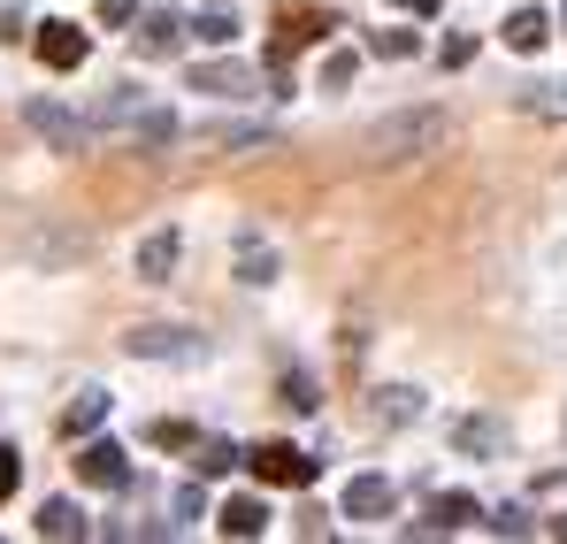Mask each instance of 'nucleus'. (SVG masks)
Masks as SVG:
<instances>
[{
    "label": "nucleus",
    "mask_w": 567,
    "mask_h": 544,
    "mask_svg": "<svg viewBox=\"0 0 567 544\" xmlns=\"http://www.w3.org/2000/svg\"><path fill=\"white\" fill-rule=\"evenodd\" d=\"M192 31H199L207 47H230V39H238V16H230V8H199V16H192Z\"/></svg>",
    "instance_id": "nucleus-19"
},
{
    "label": "nucleus",
    "mask_w": 567,
    "mask_h": 544,
    "mask_svg": "<svg viewBox=\"0 0 567 544\" xmlns=\"http://www.w3.org/2000/svg\"><path fill=\"white\" fill-rule=\"evenodd\" d=\"M177 254H185V238H177V230H154V238H138L131 269H138V284H169V269H177Z\"/></svg>",
    "instance_id": "nucleus-6"
},
{
    "label": "nucleus",
    "mask_w": 567,
    "mask_h": 544,
    "mask_svg": "<svg viewBox=\"0 0 567 544\" xmlns=\"http://www.w3.org/2000/svg\"><path fill=\"white\" fill-rule=\"evenodd\" d=\"M78 475H85L93 491H123V483H131V460H123V445H107V438H100V445L78 453Z\"/></svg>",
    "instance_id": "nucleus-7"
},
{
    "label": "nucleus",
    "mask_w": 567,
    "mask_h": 544,
    "mask_svg": "<svg viewBox=\"0 0 567 544\" xmlns=\"http://www.w3.org/2000/svg\"><path fill=\"white\" fill-rule=\"evenodd\" d=\"M100 422H107V391H78V399H70V414H62V430H70V438H85V430H100Z\"/></svg>",
    "instance_id": "nucleus-16"
},
{
    "label": "nucleus",
    "mask_w": 567,
    "mask_h": 544,
    "mask_svg": "<svg viewBox=\"0 0 567 544\" xmlns=\"http://www.w3.org/2000/svg\"><path fill=\"white\" fill-rule=\"evenodd\" d=\"M192 92H215V100H246V92H261V78H254L246 62H207V70H192Z\"/></svg>",
    "instance_id": "nucleus-10"
},
{
    "label": "nucleus",
    "mask_w": 567,
    "mask_h": 544,
    "mask_svg": "<svg viewBox=\"0 0 567 544\" xmlns=\"http://www.w3.org/2000/svg\"><path fill=\"white\" fill-rule=\"evenodd\" d=\"M346 78H353V54H330V62H322V85L338 92V85H346Z\"/></svg>",
    "instance_id": "nucleus-27"
},
{
    "label": "nucleus",
    "mask_w": 567,
    "mask_h": 544,
    "mask_svg": "<svg viewBox=\"0 0 567 544\" xmlns=\"http://www.w3.org/2000/svg\"><path fill=\"white\" fill-rule=\"evenodd\" d=\"M491 530H498V537H529V514H522V506H498Z\"/></svg>",
    "instance_id": "nucleus-25"
},
{
    "label": "nucleus",
    "mask_w": 567,
    "mask_h": 544,
    "mask_svg": "<svg viewBox=\"0 0 567 544\" xmlns=\"http://www.w3.org/2000/svg\"><path fill=\"white\" fill-rule=\"evenodd\" d=\"M422 414V391H406V383H391V391H377V422L383 430H406Z\"/></svg>",
    "instance_id": "nucleus-13"
},
{
    "label": "nucleus",
    "mask_w": 567,
    "mask_h": 544,
    "mask_svg": "<svg viewBox=\"0 0 567 544\" xmlns=\"http://www.w3.org/2000/svg\"><path fill=\"white\" fill-rule=\"evenodd\" d=\"M16 475H23V460H16V445H0V499L16 491Z\"/></svg>",
    "instance_id": "nucleus-28"
},
{
    "label": "nucleus",
    "mask_w": 567,
    "mask_h": 544,
    "mask_svg": "<svg viewBox=\"0 0 567 544\" xmlns=\"http://www.w3.org/2000/svg\"><path fill=\"white\" fill-rule=\"evenodd\" d=\"M23 123H31L54 154H85V146H93V123L70 115V107H54V100H23Z\"/></svg>",
    "instance_id": "nucleus-2"
},
{
    "label": "nucleus",
    "mask_w": 567,
    "mask_h": 544,
    "mask_svg": "<svg viewBox=\"0 0 567 544\" xmlns=\"http://www.w3.org/2000/svg\"><path fill=\"white\" fill-rule=\"evenodd\" d=\"M254 475H261V483H277V491H307V483H315V460L299 453V445H254Z\"/></svg>",
    "instance_id": "nucleus-4"
},
{
    "label": "nucleus",
    "mask_w": 567,
    "mask_h": 544,
    "mask_svg": "<svg viewBox=\"0 0 567 544\" xmlns=\"http://www.w3.org/2000/svg\"><path fill=\"white\" fill-rule=\"evenodd\" d=\"M445 107H391L383 123H369V154L377 162H414V154H437L445 146Z\"/></svg>",
    "instance_id": "nucleus-1"
},
{
    "label": "nucleus",
    "mask_w": 567,
    "mask_h": 544,
    "mask_svg": "<svg viewBox=\"0 0 567 544\" xmlns=\"http://www.w3.org/2000/svg\"><path fill=\"white\" fill-rule=\"evenodd\" d=\"M230 468H238L230 438H192V475H230Z\"/></svg>",
    "instance_id": "nucleus-14"
},
{
    "label": "nucleus",
    "mask_w": 567,
    "mask_h": 544,
    "mask_svg": "<svg viewBox=\"0 0 567 544\" xmlns=\"http://www.w3.org/2000/svg\"><path fill=\"white\" fill-rule=\"evenodd\" d=\"M437 62H445V70H468V62H475V39H468V31H453V39L437 47Z\"/></svg>",
    "instance_id": "nucleus-23"
},
{
    "label": "nucleus",
    "mask_w": 567,
    "mask_h": 544,
    "mask_svg": "<svg viewBox=\"0 0 567 544\" xmlns=\"http://www.w3.org/2000/svg\"><path fill=\"white\" fill-rule=\"evenodd\" d=\"M468 522H475V499H468V491H437V499H430V514L414 522V537H453V530H468Z\"/></svg>",
    "instance_id": "nucleus-5"
},
{
    "label": "nucleus",
    "mask_w": 567,
    "mask_h": 544,
    "mask_svg": "<svg viewBox=\"0 0 567 544\" xmlns=\"http://www.w3.org/2000/svg\"><path fill=\"white\" fill-rule=\"evenodd\" d=\"M514 100H522L529 115H567V85H522Z\"/></svg>",
    "instance_id": "nucleus-20"
},
{
    "label": "nucleus",
    "mask_w": 567,
    "mask_h": 544,
    "mask_svg": "<svg viewBox=\"0 0 567 544\" xmlns=\"http://www.w3.org/2000/svg\"><path fill=\"white\" fill-rule=\"evenodd\" d=\"M284 407H299V414H315L322 399H315V383H307V376H284Z\"/></svg>",
    "instance_id": "nucleus-24"
},
{
    "label": "nucleus",
    "mask_w": 567,
    "mask_h": 544,
    "mask_svg": "<svg viewBox=\"0 0 567 544\" xmlns=\"http://www.w3.org/2000/svg\"><path fill=\"white\" fill-rule=\"evenodd\" d=\"M545 39H553V16H545V8H514V16H506V47H514V54H537Z\"/></svg>",
    "instance_id": "nucleus-12"
},
{
    "label": "nucleus",
    "mask_w": 567,
    "mask_h": 544,
    "mask_svg": "<svg viewBox=\"0 0 567 544\" xmlns=\"http://www.w3.org/2000/svg\"><path fill=\"white\" fill-rule=\"evenodd\" d=\"M391 506H399L391 475H353V483H346V514H353V522H383Z\"/></svg>",
    "instance_id": "nucleus-8"
},
{
    "label": "nucleus",
    "mask_w": 567,
    "mask_h": 544,
    "mask_svg": "<svg viewBox=\"0 0 567 544\" xmlns=\"http://www.w3.org/2000/svg\"><path fill=\"white\" fill-rule=\"evenodd\" d=\"M269 276H277V254H269V246H261V254H254V246L238 254V284H269Z\"/></svg>",
    "instance_id": "nucleus-21"
},
{
    "label": "nucleus",
    "mask_w": 567,
    "mask_h": 544,
    "mask_svg": "<svg viewBox=\"0 0 567 544\" xmlns=\"http://www.w3.org/2000/svg\"><path fill=\"white\" fill-rule=\"evenodd\" d=\"M553 530H560V537H567V514H560V522H553Z\"/></svg>",
    "instance_id": "nucleus-30"
},
{
    "label": "nucleus",
    "mask_w": 567,
    "mask_h": 544,
    "mask_svg": "<svg viewBox=\"0 0 567 544\" xmlns=\"http://www.w3.org/2000/svg\"><path fill=\"white\" fill-rule=\"evenodd\" d=\"M461 453H506V422H461Z\"/></svg>",
    "instance_id": "nucleus-18"
},
{
    "label": "nucleus",
    "mask_w": 567,
    "mask_h": 544,
    "mask_svg": "<svg viewBox=\"0 0 567 544\" xmlns=\"http://www.w3.org/2000/svg\"><path fill=\"white\" fill-rule=\"evenodd\" d=\"M39 62L47 70H78L85 62V31L78 23H39Z\"/></svg>",
    "instance_id": "nucleus-11"
},
{
    "label": "nucleus",
    "mask_w": 567,
    "mask_h": 544,
    "mask_svg": "<svg viewBox=\"0 0 567 544\" xmlns=\"http://www.w3.org/2000/svg\"><path fill=\"white\" fill-rule=\"evenodd\" d=\"M261 530H269V506L261 499H230L223 506V537H261Z\"/></svg>",
    "instance_id": "nucleus-15"
},
{
    "label": "nucleus",
    "mask_w": 567,
    "mask_h": 544,
    "mask_svg": "<svg viewBox=\"0 0 567 544\" xmlns=\"http://www.w3.org/2000/svg\"><path fill=\"white\" fill-rule=\"evenodd\" d=\"M369 47H377V54H391V62H406V54H414V47H422V39H414V31H377V39H369Z\"/></svg>",
    "instance_id": "nucleus-22"
},
{
    "label": "nucleus",
    "mask_w": 567,
    "mask_h": 544,
    "mask_svg": "<svg viewBox=\"0 0 567 544\" xmlns=\"http://www.w3.org/2000/svg\"><path fill=\"white\" fill-rule=\"evenodd\" d=\"M123 346H131V361H207V338H199V330H169V322L131 330Z\"/></svg>",
    "instance_id": "nucleus-3"
},
{
    "label": "nucleus",
    "mask_w": 567,
    "mask_h": 544,
    "mask_svg": "<svg viewBox=\"0 0 567 544\" xmlns=\"http://www.w3.org/2000/svg\"><path fill=\"white\" fill-rule=\"evenodd\" d=\"M199 514H207V499H199V483H185L177 491V522H199Z\"/></svg>",
    "instance_id": "nucleus-26"
},
{
    "label": "nucleus",
    "mask_w": 567,
    "mask_h": 544,
    "mask_svg": "<svg viewBox=\"0 0 567 544\" xmlns=\"http://www.w3.org/2000/svg\"><path fill=\"white\" fill-rule=\"evenodd\" d=\"M39 537H85V514H78L70 499H47V506H39Z\"/></svg>",
    "instance_id": "nucleus-17"
},
{
    "label": "nucleus",
    "mask_w": 567,
    "mask_h": 544,
    "mask_svg": "<svg viewBox=\"0 0 567 544\" xmlns=\"http://www.w3.org/2000/svg\"><path fill=\"white\" fill-rule=\"evenodd\" d=\"M391 8H406V16H437V0H391Z\"/></svg>",
    "instance_id": "nucleus-29"
},
{
    "label": "nucleus",
    "mask_w": 567,
    "mask_h": 544,
    "mask_svg": "<svg viewBox=\"0 0 567 544\" xmlns=\"http://www.w3.org/2000/svg\"><path fill=\"white\" fill-rule=\"evenodd\" d=\"M185 16H177V8H146V16H138V54H177V47H185Z\"/></svg>",
    "instance_id": "nucleus-9"
},
{
    "label": "nucleus",
    "mask_w": 567,
    "mask_h": 544,
    "mask_svg": "<svg viewBox=\"0 0 567 544\" xmlns=\"http://www.w3.org/2000/svg\"><path fill=\"white\" fill-rule=\"evenodd\" d=\"M560 23H567V0H560Z\"/></svg>",
    "instance_id": "nucleus-31"
}]
</instances>
